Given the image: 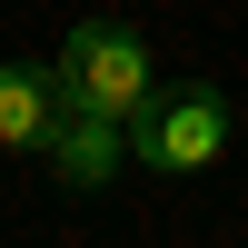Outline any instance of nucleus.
Masks as SVG:
<instances>
[{"instance_id": "1", "label": "nucleus", "mask_w": 248, "mask_h": 248, "mask_svg": "<svg viewBox=\"0 0 248 248\" xmlns=\"http://www.w3.org/2000/svg\"><path fill=\"white\" fill-rule=\"evenodd\" d=\"M229 139H238V109H229L218 79H159V90L129 109V159H139V169H159V179L218 169Z\"/></svg>"}, {"instance_id": "2", "label": "nucleus", "mask_w": 248, "mask_h": 248, "mask_svg": "<svg viewBox=\"0 0 248 248\" xmlns=\"http://www.w3.org/2000/svg\"><path fill=\"white\" fill-rule=\"evenodd\" d=\"M50 70H60V99H70V109H99V119H129L139 99L159 90L149 40H139L129 20H79V30L50 50Z\"/></svg>"}, {"instance_id": "3", "label": "nucleus", "mask_w": 248, "mask_h": 248, "mask_svg": "<svg viewBox=\"0 0 248 248\" xmlns=\"http://www.w3.org/2000/svg\"><path fill=\"white\" fill-rule=\"evenodd\" d=\"M60 119H70V99H60V70H50V60H0V149L50 159Z\"/></svg>"}, {"instance_id": "4", "label": "nucleus", "mask_w": 248, "mask_h": 248, "mask_svg": "<svg viewBox=\"0 0 248 248\" xmlns=\"http://www.w3.org/2000/svg\"><path fill=\"white\" fill-rule=\"evenodd\" d=\"M119 169H139V159H129V119H99V109H70V119H60V139H50V179H60V189L99 199Z\"/></svg>"}]
</instances>
